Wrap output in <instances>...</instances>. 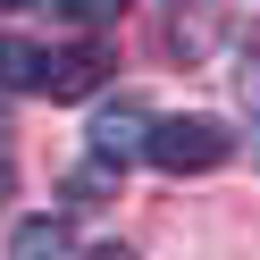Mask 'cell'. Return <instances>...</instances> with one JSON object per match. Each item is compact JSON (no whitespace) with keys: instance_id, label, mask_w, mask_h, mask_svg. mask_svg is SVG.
<instances>
[{"instance_id":"6da1fadb","label":"cell","mask_w":260,"mask_h":260,"mask_svg":"<svg viewBox=\"0 0 260 260\" xmlns=\"http://www.w3.org/2000/svg\"><path fill=\"white\" fill-rule=\"evenodd\" d=\"M143 159L168 176H210L235 159V135H226L218 118H151V135H143Z\"/></svg>"},{"instance_id":"7a4b0ae2","label":"cell","mask_w":260,"mask_h":260,"mask_svg":"<svg viewBox=\"0 0 260 260\" xmlns=\"http://www.w3.org/2000/svg\"><path fill=\"white\" fill-rule=\"evenodd\" d=\"M143 135H151V118H143L135 101H109L101 118H92V159H101V168H126V159H143Z\"/></svg>"},{"instance_id":"3957f363","label":"cell","mask_w":260,"mask_h":260,"mask_svg":"<svg viewBox=\"0 0 260 260\" xmlns=\"http://www.w3.org/2000/svg\"><path fill=\"white\" fill-rule=\"evenodd\" d=\"M51 76H59V51H51V42L0 34V84H9V92H51Z\"/></svg>"},{"instance_id":"277c9868","label":"cell","mask_w":260,"mask_h":260,"mask_svg":"<svg viewBox=\"0 0 260 260\" xmlns=\"http://www.w3.org/2000/svg\"><path fill=\"white\" fill-rule=\"evenodd\" d=\"M109 76V51L101 42H76V51H59V76H51V101H84L92 84Z\"/></svg>"},{"instance_id":"5b68a950","label":"cell","mask_w":260,"mask_h":260,"mask_svg":"<svg viewBox=\"0 0 260 260\" xmlns=\"http://www.w3.org/2000/svg\"><path fill=\"white\" fill-rule=\"evenodd\" d=\"M17 260H76L68 218H25V226H17Z\"/></svg>"},{"instance_id":"8992f818","label":"cell","mask_w":260,"mask_h":260,"mask_svg":"<svg viewBox=\"0 0 260 260\" xmlns=\"http://www.w3.org/2000/svg\"><path fill=\"white\" fill-rule=\"evenodd\" d=\"M126 0H59V17H76V25H109Z\"/></svg>"},{"instance_id":"52a82bcc","label":"cell","mask_w":260,"mask_h":260,"mask_svg":"<svg viewBox=\"0 0 260 260\" xmlns=\"http://www.w3.org/2000/svg\"><path fill=\"white\" fill-rule=\"evenodd\" d=\"M84 260H135V252H126V243H101V252H84Z\"/></svg>"},{"instance_id":"ba28073f","label":"cell","mask_w":260,"mask_h":260,"mask_svg":"<svg viewBox=\"0 0 260 260\" xmlns=\"http://www.w3.org/2000/svg\"><path fill=\"white\" fill-rule=\"evenodd\" d=\"M176 9H193V17H210V9H218V0H176Z\"/></svg>"},{"instance_id":"9c48e42d","label":"cell","mask_w":260,"mask_h":260,"mask_svg":"<svg viewBox=\"0 0 260 260\" xmlns=\"http://www.w3.org/2000/svg\"><path fill=\"white\" fill-rule=\"evenodd\" d=\"M0 202H9V159H0Z\"/></svg>"},{"instance_id":"30bf717a","label":"cell","mask_w":260,"mask_h":260,"mask_svg":"<svg viewBox=\"0 0 260 260\" xmlns=\"http://www.w3.org/2000/svg\"><path fill=\"white\" fill-rule=\"evenodd\" d=\"M0 159H9V118H0Z\"/></svg>"},{"instance_id":"8fae6325","label":"cell","mask_w":260,"mask_h":260,"mask_svg":"<svg viewBox=\"0 0 260 260\" xmlns=\"http://www.w3.org/2000/svg\"><path fill=\"white\" fill-rule=\"evenodd\" d=\"M0 9H34V0H0Z\"/></svg>"},{"instance_id":"7c38bea8","label":"cell","mask_w":260,"mask_h":260,"mask_svg":"<svg viewBox=\"0 0 260 260\" xmlns=\"http://www.w3.org/2000/svg\"><path fill=\"white\" fill-rule=\"evenodd\" d=\"M252 151H260V118H252Z\"/></svg>"}]
</instances>
